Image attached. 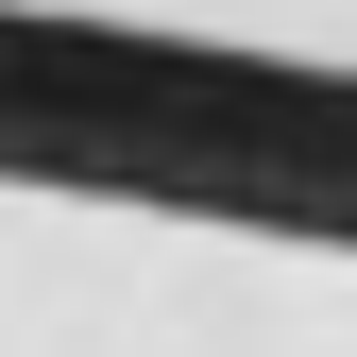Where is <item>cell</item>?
I'll list each match as a JSON object with an SVG mask.
<instances>
[{
	"mask_svg": "<svg viewBox=\"0 0 357 357\" xmlns=\"http://www.w3.org/2000/svg\"><path fill=\"white\" fill-rule=\"evenodd\" d=\"M0 357H357V0H0Z\"/></svg>",
	"mask_w": 357,
	"mask_h": 357,
	"instance_id": "1",
	"label": "cell"
}]
</instances>
